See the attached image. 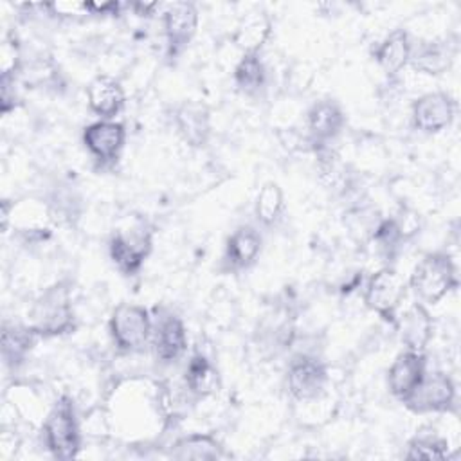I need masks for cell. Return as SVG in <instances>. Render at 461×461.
<instances>
[{
  "instance_id": "4fadbf2b",
  "label": "cell",
  "mask_w": 461,
  "mask_h": 461,
  "mask_svg": "<svg viewBox=\"0 0 461 461\" xmlns=\"http://www.w3.org/2000/svg\"><path fill=\"white\" fill-rule=\"evenodd\" d=\"M126 142L122 122L99 119L83 130V144L99 162H113Z\"/></svg>"
},
{
  "instance_id": "d6986e66",
  "label": "cell",
  "mask_w": 461,
  "mask_h": 461,
  "mask_svg": "<svg viewBox=\"0 0 461 461\" xmlns=\"http://www.w3.org/2000/svg\"><path fill=\"white\" fill-rule=\"evenodd\" d=\"M411 52H412V43H411L407 31L394 29L376 45L373 56H375V61L378 63V67L385 74L394 76L403 67L409 65Z\"/></svg>"
},
{
  "instance_id": "83f0119b",
  "label": "cell",
  "mask_w": 461,
  "mask_h": 461,
  "mask_svg": "<svg viewBox=\"0 0 461 461\" xmlns=\"http://www.w3.org/2000/svg\"><path fill=\"white\" fill-rule=\"evenodd\" d=\"M43 9H47L50 14L59 18H72L79 14H88L86 2H50L45 4Z\"/></svg>"
},
{
  "instance_id": "3957f363",
  "label": "cell",
  "mask_w": 461,
  "mask_h": 461,
  "mask_svg": "<svg viewBox=\"0 0 461 461\" xmlns=\"http://www.w3.org/2000/svg\"><path fill=\"white\" fill-rule=\"evenodd\" d=\"M45 445L56 459H72L81 448V432L72 400L63 394L49 411L43 423Z\"/></svg>"
},
{
  "instance_id": "9a60e30c",
  "label": "cell",
  "mask_w": 461,
  "mask_h": 461,
  "mask_svg": "<svg viewBox=\"0 0 461 461\" xmlns=\"http://www.w3.org/2000/svg\"><path fill=\"white\" fill-rule=\"evenodd\" d=\"M306 122L312 142L315 146H324L339 137L346 124V113L337 101L322 99L308 110Z\"/></svg>"
},
{
  "instance_id": "277c9868",
  "label": "cell",
  "mask_w": 461,
  "mask_h": 461,
  "mask_svg": "<svg viewBox=\"0 0 461 461\" xmlns=\"http://www.w3.org/2000/svg\"><path fill=\"white\" fill-rule=\"evenodd\" d=\"M110 335L121 351H142L151 340L153 321L144 306L122 303L119 304L108 322Z\"/></svg>"
},
{
  "instance_id": "7c38bea8",
  "label": "cell",
  "mask_w": 461,
  "mask_h": 461,
  "mask_svg": "<svg viewBox=\"0 0 461 461\" xmlns=\"http://www.w3.org/2000/svg\"><path fill=\"white\" fill-rule=\"evenodd\" d=\"M427 373V360L423 353L402 351L387 369V387L402 403L416 391Z\"/></svg>"
},
{
  "instance_id": "484cf974",
  "label": "cell",
  "mask_w": 461,
  "mask_h": 461,
  "mask_svg": "<svg viewBox=\"0 0 461 461\" xmlns=\"http://www.w3.org/2000/svg\"><path fill=\"white\" fill-rule=\"evenodd\" d=\"M285 209V193L277 182H265L256 196L254 212L263 225H274Z\"/></svg>"
},
{
  "instance_id": "2e32d148",
  "label": "cell",
  "mask_w": 461,
  "mask_h": 461,
  "mask_svg": "<svg viewBox=\"0 0 461 461\" xmlns=\"http://www.w3.org/2000/svg\"><path fill=\"white\" fill-rule=\"evenodd\" d=\"M86 101L90 110L101 119L113 121V117L124 108V88L110 76H95L86 86Z\"/></svg>"
},
{
  "instance_id": "e0dca14e",
  "label": "cell",
  "mask_w": 461,
  "mask_h": 461,
  "mask_svg": "<svg viewBox=\"0 0 461 461\" xmlns=\"http://www.w3.org/2000/svg\"><path fill=\"white\" fill-rule=\"evenodd\" d=\"M261 234L252 225H240L225 245V261L234 270L252 267L261 254Z\"/></svg>"
},
{
  "instance_id": "30bf717a",
  "label": "cell",
  "mask_w": 461,
  "mask_h": 461,
  "mask_svg": "<svg viewBox=\"0 0 461 461\" xmlns=\"http://www.w3.org/2000/svg\"><path fill=\"white\" fill-rule=\"evenodd\" d=\"M456 387L441 371L425 373L416 391L403 402L414 412H445L454 405Z\"/></svg>"
},
{
  "instance_id": "5b68a950",
  "label": "cell",
  "mask_w": 461,
  "mask_h": 461,
  "mask_svg": "<svg viewBox=\"0 0 461 461\" xmlns=\"http://www.w3.org/2000/svg\"><path fill=\"white\" fill-rule=\"evenodd\" d=\"M403 295L405 283L391 267H384L371 274L364 286L366 306L391 324L396 321V310L400 308Z\"/></svg>"
},
{
  "instance_id": "44dd1931",
  "label": "cell",
  "mask_w": 461,
  "mask_h": 461,
  "mask_svg": "<svg viewBox=\"0 0 461 461\" xmlns=\"http://www.w3.org/2000/svg\"><path fill=\"white\" fill-rule=\"evenodd\" d=\"M185 385L193 394L200 398L216 393L220 387L218 369L212 360H209V357L202 351L193 353L185 366Z\"/></svg>"
},
{
  "instance_id": "8992f818",
  "label": "cell",
  "mask_w": 461,
  "mask_h": 461,
  "mask_svg": "<svg viewBox=\"0 0 461 461\" xmlns=\"http://www.w3.org/2000/svg\"><path fill=\"white\" fill-rule=\"evenodd\" d=\"M151 250V230L144 225L117 230L110 240V258L124 276H135Z\"/></svg>"
},
{
  "instance_id": "4316f807",
  "label": "cell",
  "mask_w": 461,
  "mask_h": 461,
  "mask_svg": "<svg viewBox=\"0 0 461 461\" xmlns=\"http://www.w3.org/2000/svg\"><path fill=\"white\" fill-rule=\"evenodd\" d=\"M447 441L436 434H416L409 441L405 459H445L448 456Z\"/></svg>"
},
{
  "instance_id": "6da1fadb",
  "label": "cell",
  "mask_w": 461,
  "mask_h": 461,
  "mask_svg": "<svg viewBox=\"0 0 461 461\" xmlns=\"http://www.w3.org/2000/svg\"><path fill=\"white\" fill-rule=\"evenodd\" d=\"M76 317L70 303V288L65 283L49 286L27 312V326L38 337H58L74 330Z\"/></svg>"
},
{
  "instance_id": "7a4b0ae2",
  "label": "cell",
  "mask_w": 461,
  "mask_h": 461,
  "mask_svg": "<svg viewBox=\"0 0 461 461\" xmlns=\"http://www.w3.org/2000/svg\"><path fill=\"white\" fill-rule=\"evenodd\" d=\"M457 270L445 252H430L414 267L409 286L421 303L436 304L457 286Z\"/></svg>"
},
{
  "instance_id": "ba28073f",
  "label": "cell",
  "mask_w": 461,
  "mask_h": 461,
  "mask_svg": "<svg viewBox=\"0 0 461 461\" xmlns=\"http://www.w3.org/2000/svg\"><path fill=\"white\" fill-rule=\"evenodd\" d=\"M198 9L191 2H173L162 13L167 58H176L193 41L198 31Z\"/></svg>"
},
{
  "instance_id": "9c48e42d",
  "label": "cell",
  "mask_w": 461,
  "mask_h": 461,
  "mask_svg": "<svg viewBox=\"0 0 461 461\" xmlns=\"http://www.w3.org/2000/svg\"><path fill=\"white\" fill-rule=\"evenodd\" d=\"M153 322L151 344L157 360L162 364H173L180 360L187 349V333L182 319L167 310H157Z\"/></svg>"
},
{
  "instance_id": "603a6c76",
  "label": "cell",
  "mask_w": 461,
  "mask_h": 461,
  "mask_svg": "<svg viewBox=\"0 0 461 461\" xmlns=\"http://www.w3.org/2000/svg\"><path fill=\"white\" fill-rule=\"evenodd\" d=\"M36 333L25 324H4L2 328V358L7 367L20 366L34 346Z\"/></svg>"
},
{
  "instance_id": "cb8c5ba5",
  "label": "cell",
  "mask_w": 461,
  "mask_h": 461,
  "mask_svg": "<svg viewBox=\"0 0 461 461\" xmlns=\"http://www.w3.org/2000/svg\"><path fill=\"white\" fill-rule=\"evenodd\" d=\"M175 459H194V461H207V459H221L225 457L221 443L211 434H189L180 438L171 450Z\"/></svg>"
},
{
  "instance_id": "7402d4cb",
  "label": "cell",
  "mask_w": 461,
  "mask_h": 461,
  "mask_svg": "<svg viewBox=\"0 0 461 461\" xmlns=\"http://www.w3.org/2000/svg\"><path fill=\"white\" fill-rule=\"evenodd\" d=\"M176 128L191 146H203L211 133L209 113L202 104L185 103L176 112Z\"/></svg>"
},
{
  "instance_id": "8fae6325",
  "label": "cell",
  "mask_w": 461,
  "mask_h": 461,
  "mask_svg": "<svg viewBox=\"0 0 461 461\" xmlns=\"http://www.w3.org/2000/svg\"><path fill=\"white\" fill-rule=\"evenodd\" d=\"M456 115V103L447 92H429L412 103V124L423 133H439Z\"/></svg>"
},
{
  "instance_id": "ac0fdd59",
  "label": "cell",
  "mask_w": 461,
  "mask_h": 461,
  "mask_svg": "<svg viewBox=\"0 0 461 461\" xmlns=\"http://www.w3.org/2000/svg\"><path fill=\"white\" fill-rule=\"evenodd\" d=\"M272 34V18L265 11H252L245 14L232 34L234 45L243 54H259Z\"/></svg>"
},
{
  "instance_id": "d4e9b609",
  "label": "cell",
  "mask_w": 461,
  "mask_h": 461,
  "mask_svg": "<svg viewBox=\"0 0 461 461\" xmlns=\"http://www.w3.org/2000/svg\"><path fill=\"white\" fill-rule=\"evenodd\" d=\"M234 83L247 95L258 94L267 83V68L259 54H243L234 67Z\"/></svg>"
},
{
  "instance_id": "f546056e",
  "label": "cell",
  "mask_w": 461,
  "mask_h": 461,
  "mask_svg": "<svg viewBox=\"0 0 461 461\" xmlns=\"http://www.w3.org/2000/svg\"><path fill=\"white\" fill-rule=\"evenodd\" d=\"M130 7H131V9L135 11V14H139V16H149V14H155V9H158L160 4H157V2H135V4H131Z\"/></svg>"
},
{
  "instance_id": "ffe728a7",
  "label": "cell",
  "mask_w": 461,
  "mask_h": 461,
  "mask_svg": "<svg viewBox=\"0 0 461 461\" xmlns=\"http://www.w3.org/2000/svg\"><path fill=\"white\" fill-rule=\"evenodd\" d=\"M452 59L454 54L447 43L421 41L418 47H412L409 65L421 74L439 76L450 68Z\"/></svg>"
},
{
  "instance_id": "52a82bcc",
  "label": "cell",
  "mask_w": 461,
  "mask_h": 461,
  "mask_svg": "<svg viewBox=\"0 0 461 461\" xmlns=\"http://www.w3.org/2000/svg\"><path fill=\"white\" fill-rule=\"evenodd\" d=\"M328 384L326 364L310 355H299L288 364L286 387L294 400L308 403L317 400Z\"/></svg>"
},
{
  "instance_id": "f1b7e54d",
  "label": "cell",
  "mask_w": 461,
  "mask_h": 461,
  "mask_svg": "<svg viewBox=\"0 0 461 461\" xmlns=\"http://www.w3.org/2000/svg\"><path fill=\"white\" fill-rule=\"evenodd\" d=\"M88 13L92 14H115L121 7L119 2H86Z\"/></svg>"
},
{
  "instance_id": "5bb4252c",
  "label": "cell",
  "mask_w": 461,
  "mask_h": 461,
  "mask_svg": "<svg viewBox=\"0 0 461 461\" xmlns=\"http://www.w3.org/2000/svg\"><path fill=\"white\" fill-rule=\"evenodd\" d=\"M394 326L403 346L416 353L425 351L434 331V321L423 303H412L402 317H396Z\"/></svg>"
}]
</instances>
